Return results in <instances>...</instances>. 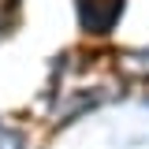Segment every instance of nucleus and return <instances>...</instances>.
<instances>
[{
	"mask_svg": "<svg viewBox=\"0 0 149 149\" xmlns=\"http://www.w3.org/2000/svg\"><path fill=\"white\" fill-rule=\"evenodd\" d=\"M0 149H22L19 134H8V130H0Z\"/></svg>",
	"mask_w": 149,
	"mask_h": 149,
	"instance_id": "2",
	"label": "nucleus"
},
{
	"mask_svg": "<svg viewBox=\"0 0 149 149\" xmlns=\"http://www.w3.org/2000/svg\"><path fill=\"white\" fill-rule=\"evenodd\" d=\"M127 67H134L138 74H149V52H138V56H127Z\"/></svg>",
	"mask_w": 149,
	"mask_h": 149,
	"instance_id": "1",
	"label": "nucleus"
}]
</instances>
